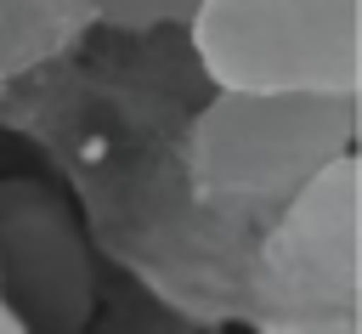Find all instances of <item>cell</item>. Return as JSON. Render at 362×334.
<instances>
[{
	"instance_id": "2",
	"label": "cell",
	"mask_w": 362,
	"mask_h": 334,
	"mask_svg": "<svg viewBox=\"0 0 362 334\" xmlns=\"http://www.w3.org/2000/svg\"><path fill=\"white\" fill-rule=\"evenodd\" d=\"M356 96L215 91L192 125V175L209 198L260 209L300 192L322 164L351 153Z\"/></svg>"
},
{
	"instance_id": "5",
	"label": "cell",
	"mask_w": 362,
	"mask_h": 334,
	"mask_svg": "<svg viewBox=\"0 0 362 334\" xmlns=\"http://www.w3.org/2000/svg\"><path fill=\"white\" fill-rule=\"evenodd\" d=\"M96 11L107 23H170V17H192L198 0H96Z\"/></svg>"
},
{
	"instance_id": "3",
	"label": "cell",
	"mask_w": 362,
	"mask_h": 334,
	"mask_svg": "<svg viewBox=\"0 0 362 334\" xmlns=\"http://www.w3.org/2000/svg\"><path fill=\"white\" fill-rule=\"evenodd\" d=\"M0 300L28 334H79L96 311L85 232L40 175H0Z\"/></svg>"
},
{
	"instance_id": "1",
	"label": "cell",
	"mask_w": 362,
	"mask_h": 334,
	"mask_svg": "<svg viewBox=\"0 0 362 334\" xmlns=\"http://www.w3.org/2000/svg\"><path fill=\"white\" fill-rule=\"evenodd\" d=\"M192 51L215 91L356 96L362 0H198Z\"/></svg>"
},
{
	"instance_id": "6",
	"label": "cell",
	"mask_w": 362,
	"mask_h": 334,
	"mask_svg": "<svg viewBox=\"0 0 362 334\" xmlns=\"http://www.w3.org/2000/svg\"><path fill=\"white\" fill-rule=\"evenodd\" d=\"M0 334H28V323H23V317H17L6 300H0Z\"/></svg>"
},
{
	"instance_id": "4",
	"label": "cell",
	"mask_w": 362,
	"mask_h": 334,
	"mask_svg": "<svg viewBox=\"0 0 362 334\" xmlns=\"http://www.w3.org/2000/svg\"><path fill=\"white\" fill-rule=\"evenodd\" d=\"M283 204L288 221L266 249V266L283 277V289L345 300L356 283V159L339 153Z\"/></svg>"
}]
</instances>
